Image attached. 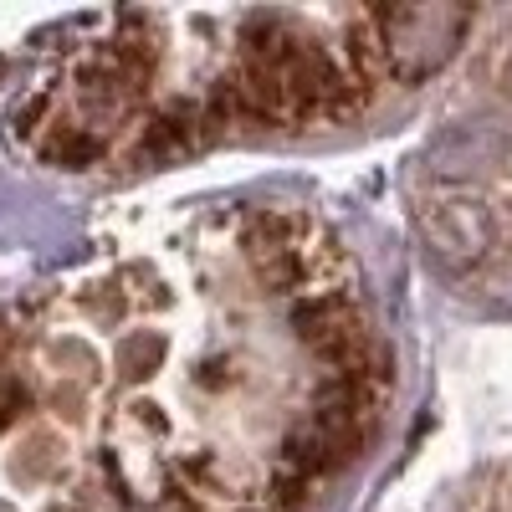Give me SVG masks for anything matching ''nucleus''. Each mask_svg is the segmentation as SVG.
Listing matches in <instances>:
<instances>
[{"mask_svg":"<svg viewBox=\"0 0 512 512\" xmlns=\"http://www.w3.org/2000/svg\"><path fill=\"white\" fill-rule=\"evenodd\" d=\"M36 154L47 159V164H57V169H93V164L108 159V139L62 113V118L52 123V134L36 144Z\"/></svg>","mask_w":512,"mask_h":512,"instance_id":"obj_1","label":"nucleus"}]
</instances>
